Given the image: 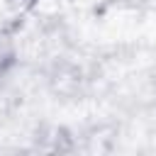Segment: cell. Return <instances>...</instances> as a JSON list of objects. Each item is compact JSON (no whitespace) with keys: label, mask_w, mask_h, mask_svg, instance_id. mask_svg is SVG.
Segmentation results:
<instances>
[{"label":"cell","mask_w":156,"mask_h":156,"mask_svg":"<svg viewBox=\"0 0 156 156\" xmlns=\"http://www.w3.org/2000/svg\"><path fill=\"white\" fill-rule=\"evenodd\" d=\"M10 5H15V7H22V10H29V7H34L37 2H41V0H7Z\"/></svg>","instance_id":"7a4b0ae2"},{"label":"cell","mask_w":156,"mask_h":156,"mask_svg":"<svg viewBox=\"0 0 156 156\" xmlns=\"http://www.w3.org/2000/svg\"><path fill=\"white\" fill-rule=\"evenodd\" d=\"M17 58H20V51H17L15 37L7 34V32H0V83L17 66Z\"/></svg>","instance_id":"6da1fadb"}]
</instances>
